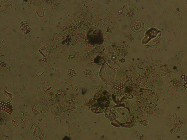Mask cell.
<instances>
[{
  "label": "cell",
  "mask_w": 187,
  "mask_h": 140,
  "mask_svg": "<svg viewBox=\"0 0 187 140\" xmlns=\"http://www.w3.org/2000/svg\"><path fill=\"white\" fill-rule=\"evenodd\" d=\"M63 140H71L70 138L68 137L65 136L63 138Z\"/></svg>",
  "instance_id": "2"
},
{
  "label": "cell",
  "mask_w": 187,
  "mask_h": 140,
  "mask_svg": "<svg viewBox=\"0 0 187 140\" xmlns=\"http://www.w3.org/2000/svg\"><path fill=\"white\" fill-rule=\"evenodd\" d=\"M143 27L142 22L140 20H135L132 23V29L136 32H139L142 30Z\"/></svg>",
  "instance_id": "1"
}]
</instances>
